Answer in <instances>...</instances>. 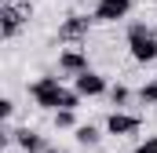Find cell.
<instances>
[{
  "mask_svg": "<svg viewBox=\"0 0 157 153\" xmlns=\"http://www.w3.org/2000/svg\"><path fill=\"white\" fill-rule=\"evenodd\" d=\"M91 69V62H88V51L84 47H62L59 51V73L62 76H73L77 80L80 73H88Z\"/></svg>",
  "mask_w": 157,
  "mask_h": 153,
  "instance_id": "obj_6",
  "label": "cell"
},
{
  "mask_svg": "<svg viewBox=\"0 0 157 153\" xmlns=\"http://www.w3.org/2000/svg\"><path fill=\"white\" fill-rule=\"evenodd\" d=\"M106 99H110V106H113V110H128V106L135 102V91H132L128 84H110Z\"/></svg>",
  "mask_w": 157,
  "mask_h": 153,
  "instance_id": "obj_10",
  "label": "cell"
},
{
  "mask_svg": "<svg viewBox=\"0 0 157 153\" xmlns=\"http://www.w3.org/2000/svg\"><path fill=\"white\" fill-rule=\"evenodd\" d=\"M62 95H66V84H62L55 73H44V76H37V80L29 84V99H33V106H37V110H48V113H59Z\"/></svg>",
  "mask_w": 157,
  "mask_h": 153,
  "instance_id": "obj_2",
  "label": "cell"
},
{
  "mask_svg": "<svg viewBox=\"0 0 157 153\" xmlns=\"http://www.w3.org/2000/svg\"><path fill=\"white\" fill-rule=\"evenodd\" d=\"M135 153H157V135H146L135 142Z\"/></svg>",
  "mask_w": 157,
  "mask_h": 153,
  "instance_id": "obj_15",
  "label": "cell"
},
{
  "mask_svg": "<svg viewBox=\"0 0 157 153\" xmlns=\"http://www.w3.org/2000/svg\"><path fill=\"white\" fill-rule=\"evenodd\" d=\"M132 15V0H95L91 7V18L99 26H113V22H124Z\"/></svg>",
  "mask_w": 157,
  "mask_h": 153,
  "instance_id": "obj_5",
  "label": "cell"
},
{
  "mask_svg": "<svg viewBox=\"0 0 157 153\" xmlns=\"http://www.w3.org/2000/svg\"><path fill=\"white\" fill-rule=\"evenodd\" d=\"M73 135H77L80 146H99V142H102V135H106V128H99V124H80Z\"/></svg>",
  "mask_w": 157,
  "mask_h": 153,
  "instance_id": "obj_11",
  "label": "cell"
},
{
  "mask_svg": "<svg viewBox=\"0 0 157 153\" xmlns=\"http://www.w3.org/2000/svg\"><path fill=\"white\" fill-rule=\"evenodd\" d=\"M22 22H26V7H18L15 0H4V7H0V37L15 40L18 29H22Z\"/></svg>",
  "mask_w": 157,
  "mask_h": 153,
  "instance_id": "obj_7",
  "label": "cell"
},
{
  "mask_svg": "<svg viewBox=\"0 0 157 153\" xmlns=\"http://www.w3.org/2000/svg\"><path fill=\"white\" fill-rule=\"evenodd\" d=\"M106 135H113V139H128V135H135L139 128H143V117L139 113H128V110H110L106 117Z\"/></svg>",
  "mask_w": 157,
  "mask_h": 153,
  "instance_id": "obj_4",
  "label": "cell"
},
{
  "mask_svg": "<svg viewBox=\"0 0 157 153\" xmlns=\"http://www.w3.org/2000/svg\"><path fill=\"white\" fill-rule=\"evenodd\" d=\"M51 124H55V131H77L80 120L73 110H59V113H51Z\"/></svg>",
  "mask_w": 157,
  "mask_h": 153,
  "instance_id": "obj_13",
  "label": "cell"
},
{
  "mask_svg": "<svg viewBox=\"0 0 157 153\" xmlns=\"http://www.w3.org/2000/svg\"><path fill=\"white\" fill-rule=\"evenodd\" d=\"M91 26H95V18H91V15L73 11V15H66V18L59 22V40H66L70 47H80V44L88 40V33H91Z\"/></svg>",
  "mask_w": 157,
  "mask_h": 153,
  "instance_id": "obj_3",
  "label": "cell"
},
{
  "mask_svg": "<svg viewBox=\"0 0 157 153\" xmlns=\"http://www.w3.org/2000/svg\"><path fill=\"white\" fill-rule=\"evenodd\" d=\"M128 55L139 66H154L157 62V29L150 22H132L128 26Z\"/></svg>",
  "mask_w": 157,
  "mask_h": 153,
  "instance_id": "obj_1",
  "label": "cell"
},
{
  "mask_svg": "<svg viewBox=\"0 0 157 153\" xmlns=\"http://www.w3.org/2000/svg\"><path fill=\"white\" fill-rule=\"evenodd\" d=\"M73 88H77L80 99H99V95H106L110 91V84H106V76L99 73V69H88V73H80L73 80Z\"/></svg>",
  "mask_w": 157,
  "mask_h": 153,
  "instance_id": "obj_8",
  "label": "cell"
},
{
  "mask_svg": "<svg viewBox=\"0 0 157 153\" xmlns=\"http://www.w3.org/2000/svg\"><path fill=\"white\" fill-rule=\"evenodd\" d=\"M15 146L22 153H44L48 150V139L40 135L37 128H15Z\"/></svg>",
  "mask_w": 157,
  "mask_h": 153,
  "instance_id": "obj_9",
  "label": "cell"
},
{
  "mask_svg": "<svg viewBox=\"0 0 157 153\" xmlns=\"http://www.w3.org/2000/svg\"><path fill=\"white\" fill-rule=\"evenodd\" d=\"M135 106H157V80H146V84H139L135 88Z\"/></svg>",
  "mask_w": 157,
  "mask_h": 153,
  "instance_id": "obj_12",
  "label": "cell"
},
{
  "mask_svg": "<svg viewBox=\"0 0 157 153\" xmlns=\"http://www.w3.org/2000/svg\"><path fill=\"white\" fill-rule=\"evenodd\" d=\"M0 117H4V124H11V117H15V99L11 95L0 99Z\"/></svg>",
  "mask_w": 157,
  "mask_h": 153,
  "instance_id": "obj_14",
  "label": "cell"
},
{
  "mask_svg": "<svg viewBox=\"0 0 157 153\" xmlns=\"http://www.w3.org/2000/svg\"><path fill=\"white\" fill-rule=\"evenodd\" d=\"M44 153H62V150H55V146H48V150H44Z\"/></svg>",
  "mask_w": 157,
  "mask_h": 153,
  "instance_id": "obj_16",
  "label": "cell"
}]
</instances>
